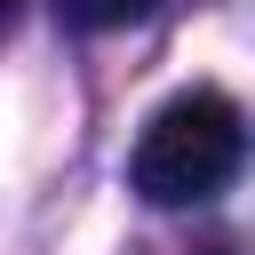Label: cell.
<instances>
[{"label": "cell", "instance_id": "2", "mask_svg": "<svg viewBox=\"0 0 255 255\" xmlns=\"http://www.w3.org/2000/svg\"><path fill=\"white\" fill-rule=\"evenodd\" d=\"M151 8H159V0H56V16L80 24V32H120V24L151 16Z\"/></svg>", "mask_w": 255, "mask_h": 255}, {"label": "cell", "instance_id": "4", "mask_svg": "<svg viewBox=\"0 0 255 255\" xmlns=\"http://www.w3.org/2000/svg\"><path fill=\"white\" fill-rule=\"evenodd\" d=\"M199 255H239V247H199Z\"/></svg>", "mask_w": 255, "mask_h": 255}, {"label": "cell", "instance_id": "1", "mask_svg": "<svg viewBox=\"0 0 255 255\" xmlns=\"http://www.w3.org/2000/svg\"><path fill=\"white\" fill-rule=\"evenodd\" d=\"M247 159V120L223 88H183L167 96L143 135H135V159H128V183L151 199V207H199L215 199Z\"/></svg>", "mask_w": 255, "mask_h": 255}, {"label": "cell", "instance_id": "3", "mask_svg": "<svg viewBox=\"0 0 255 255\" xmlns=\"http://www.w3.org/2000/svg\"><path fill=\"white\" fill-rule=\"evenodd\" d=\"M8 16H16V0H0V32H8Z\"/></svg>", "mask_w": 255, "mask_h": 255}]
</instances>
